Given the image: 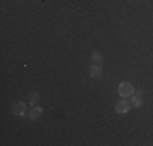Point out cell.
<instances>
[{
    "label": "cell",
    "mask_w": 153,
    "mask_h": 146,
    "mask_svg": "<svg viewBox=\"0 0 153 146\" xmlns=\"http://www.w3.org/2000/svg\"><path fill=\"white\" fill-rule=\"evenodd\" d=\"M117 91H119V96H122V97H132V94H134L135 89H134V86L130 85V83L122 81L121 85H119Z\"/></svg>",
    "instance_id": "1"
},
{
    "label": "cell",
    "mask_w": 153,
    "mask_h": 146,
    "mask_svg": "<svg viewBox=\"0 0 153 146\" xmlns=\"http://www.w3.org/2000/svg\"><path fill=\"white\" fill-rule=\"evenodd\" d=\"M12 114L15 115H25L26 114V105L23 104V102H15L12 107Z\"/></svg>",
    "instance_id": "2"
},
{
    "label": "cell",
    "mask_w": 153,
    "mask_h": 146,
    "mask_svg": "<svg viewBox=\"0 0 153 146\" xmlns=\"http://www.w3.org/2000/svg\"><path fill=\"white\" fill-rule=\"evenodd\" d=\"M130 111V104H127V101H121L116 104V112L117 114H127Z\"/></svg>",
    "instance_id": "3"
},
{
    "label": "cell",
    "mask_w": 153,
    "mask_h": 146,
    "mask_svg": "<svg viewBox=\"0 0 153 146\" xmlns=\"http://www.w3.org/2000/svg\"><path fill=\"white\" fill-rule=\"evenodd\" d=\"M101 73H103V68H101V65H91V68H90V76L91 78H98V76H101Z\"/></svg>",
    "instance_id": "4"
},
{
    "label": "cell",
    "mask_w": 153,
    "mask_h": 146,
    "mask_svg": "<svg viewBox=\"0 0 153 146\" xmlns=\"http://www.w3.org/2000/svg\"><path fill=\"white\" fill-rule=\"evenodd\" d=\"M42 115V109L41 107H33L31 111H30V119H33V120H36V119H39V117Z\"/></svg>",
    "instance_id": "5"
},
{
    "label": "cell",
    "mask_w": 153,
    "mask_h": 146,
    "mask_svg": "<svg viewBox=\"0 0 153 146\" xmlns=\"http://www.w3.org/2000/svg\"><path fill=\"white\" fill-rule=\"evenodd\" d=\"M130 104H132L134 107H140V105L143 104V101H142V96H138V94H132V99H130Z\"/></svg>",
    "instance_id": "6"
},
{
    "label": "cell",
    "mask_w": 153,
    "mask_h": 146,
    "mask_svg": "<svg viewBox=\"0 0 153 146\" xmlns=\"http://www.w3.org/2000/svg\"><path fill=\"white\" fill-rule=\"evenodd\" d=\"M38 99H39V94L38 93H33L31 96H30V104H36Z\"/></svg>",
    "instance_id": "7"
},
{
    "label": "cell",
    "mask_w": 153,
    "mask_h": 146,
    "mask_svg": "<svg viewBox=\"0 0 153 146\" xmlns=\"http://www.w3.org/2000/svg\"><path fill=\"white\" fill-rule=\"evenodd\" d=\"M91 57H93V60H94V62H101V60H103V55H101L100 52H93V55H91Z\"/></svg>",
    "instance_id": "8"
}]
</instances>
